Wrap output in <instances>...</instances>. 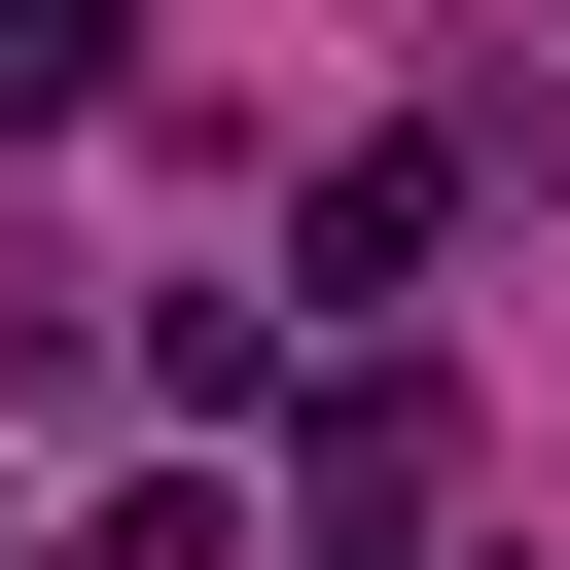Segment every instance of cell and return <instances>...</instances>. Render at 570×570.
<instances>
[{"instance_id": "cell-2", "label": "cell", "mask_w": 570, "mask_h": 570, "mask_svg": "<svg viewBox=\"0 0 570 570\" xmlns=\"http://www.w3.org/2000/svg\"><path fill=\"white\" fill-rule=\"evenodd\" d=\"M36 570H249V499H214V463H107V499H71Z\"/></svg>"}, {"instance_id": "cell-4", "label": "cell", "mask_w": 570, "mask_h": 570, "mask_svg": "<svg viewBox=\"0 0 570 570\" xmlns=\"http://www.w3.org/2000/svg\"><path fill=\"white\" fill-rule=\"evenodd\" d=\"M0 570H36V534H0Z\"/></svg>"}, {"instance_id": "cell-3", "label": "cell", "mask_w": 570, "mask_h": 570, "mask_svg": "<svg viewBox=\"0 0 570 570\" xmlns=\"http://www.w3.org/2000/svg\"><path fill=\"white\" fill-rule=\"evenodd\" d=\"M107 71H142V0H0V142H71Z\"/></svg>"}, {"instance_id": "cell-1", "label": "cell", "mask_w": 570, "mask_h": 570, "mask_svg": "<svg viewBox=\"0 0 570 570\" xmlns=\"http://www.w3.org/2000/svg\"><path fill=\"white\" fill-rule=\"evenodd\" d=\"M285 249H321V321H392V285H428V249H463V178H428V142H356V178H321V214H285Z\"/></svg>"}]
</instances>
